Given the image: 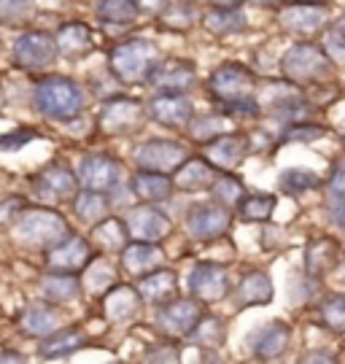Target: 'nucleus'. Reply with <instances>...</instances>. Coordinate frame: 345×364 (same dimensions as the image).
Listing matches in <instances>:
<instances>
[{"label":"nucleus","instance_id":"obj_40","mask_svg":"<svg viewBox=\"0 0 345 364\" xmlns=\"http://www.w3.org/2000/svg\"><path fill=\"white\" fill-rule=\"evenodd\" d=\"M319 324L332 335H345V291H337V294L321 299Z\"/></svg>","mask_w":345,"mask_h":364},{"label":"nucleus","instance_id":"obj_43","mask_svg":"<svg viewBox=\"0 0 345 364\" xmlns=\"http://www.w3.org/2000/svg\"><path fill=\"white\" fill-rule=\"evenodd\" d=\"M324 135H327V127L313 124L310 119H305V122H292V124H286L281 132V138H278V144H310V141H319Z\"/></svg>","mask_w":345,"mask_h":364},{"label":"nucleus","instance_id":"obj_41","mask_svg":"<svg viewBox=\"0 0 345 364\" xmlns=\"http://www.w3.org/2000/svg\"><path fill=\"white\" fill-rule=\"evenodd\" d=\"M36 16V0H0V25L25 27Z\"/></svg>","mask_w":345,"mask_h":364},{"label":"nucleus","instance_id":"obj_54","mask_svg":"<svg viewBox=\"0 0 345 364\" xmlns=\"http://www.w3.org/2000/svg\"><path fill=\"white\" fill-rule=\"evenodd\" d=\"M27 356L25 353H16V351H3L0 353V362H25Z\"/></svg>","mask_w":345,"mask_h":364},{"label":"nucleus","instance_id":"obj_42","mask_svg":"<svg viewBox=\"0 0 345 364\" xmlns=\"http://www.w3.org/2000/svg\"><path fill=\"white\" fill-rule=\"evenodd\" d=\"M192 340H197L205 348H221L224 340H227V326H224V321H221L218 316L205 313L203 321H200L197 329L192 332Z\"/></svg>","mask_w":345,"mask_h":364},{"label":"nucleus","instance_id":"obj_22","mask_svg":"<svg viewBox=\"0 0 345 364\" xmlns=\"http://www.w3.org/2000/svg\"><path fill=\"white\" fill-rule=\"evenodd\" d=\"M57 38V49H60V57L65 60H84L95 52V30H92L87 22L81 19H73V22H63L54 33Z\"/></svg>","mask_w":345,"mask_h":364},{"label":"nucleus","instance_id":"obj_55","mask_svg":"<svg viewBox=\"0 0 345 364\" xmlns=\"http://www.w3.org/2000/svg\"><path fill=\"white\" fill-rule=\"evenodd\" d=\"M245 0H208V6H243Z\"/></svg>","mask_w":345,"mask_h":364},{"label":"nucleus","instance_id":"obj_51","mask_svg":"<svg viewBox=\"0 0 345 364\" xmlns=\"http://www.w3.org/2000/svg\"><path fill=\"white\" fill-rule=\"evenodd\" d=\"M327 213H329V221H332V224H337V227H345V203L327 205Z\"/></svg>","mask_w":345,"mask_h":364},{"label":"nucleus","instance_id":"obj_21","mask_svg":"<svg viewBox=\"0 0 345 364\" xmlns=\"http://www.w3.org/2000/svg\"><path fill=\"white\" fill-rule=\"evenodd\" d=\"M197 65L192 60H181V57H170L162 60V65L156 68L152 76V84L156 92H176V95H186L189 90L197 87Z\"/></svg>","mask_w":345,"mask_h":364},{"label":"nucleus","instance_id":"obj_50","mask_svg":"<svg viewBox=\"0 0 345 364\" xmlns=\"http://www.w3.org/2000/svg\"><path fill=\"white\" fill-rule=\"evenodd\" d=\"M27 208V203L19 195H9L0 200V224H14L16 216Z\"/></svg>","mask_w":345,"mask_h":364},{"label":"nucleus","instance_id":"obj_20","mask_svg":"<svg viewBox=\"0 0 345 364\" xmlns=\"http://www.w3.org/2000/svg\"><path fill=\"white\" fill-rule=\"evenodd\" d=\"M143 297L138 287H129V284H116L102 294V316L111 321V324H129L135 321L143 311Z\"/></svg>","mask_w":345,"mask_h":364},{"label":"nucleus","instance_id":"obj_18","mask_svg":"<svg viewBox=\"0 0 345 364\" xmlns=\"http://www.w3.org/2000/svg\"><path fill=\"white\" fill-rule=\"evenodd\" d=\"M76 173L84 189L111 192L122 181L124 168H122V159H116L111 154H84L81 162H78Z\"/></svg>","mask_w":345,"mask_h":364},{"label":"nucleus","instance_id":"obj_35","mask_svg":"<svg viewBox=\"0 0 345 364\" xmlns=\"http://www.w3.org/2000/svg\"><path fill=\"white\" fill-rule=\"evenodd\" d=\"M203 19V11L194 6L192 0H167L165 6L156 11V22L165 30H179L186 33Z\"/></svg>","mask_w":345,"mask_h":364},{"label":"nucleus","instance_id":"obj_11","mask_svg":"<svg viewBox=\"0 0 345 364\" xmlns=\"http://www.w3.org/2000/svg\"><path fill=\"white\" fill-rule=\"evenodd\" d=\"M186 284H189V294L205 305H216L232 294L230 267L224 262H197L186 278Z\"/></svg>","mask_w":345,"mask_h":364},{"label":"nucleus","instance_id":"obj_57","mask_svg":"<svg viewBox=\"0 0 345 364\" xmlns=\"http://www.w3.org/2000/svg\"><path fill=\"white\" fill-rule=\"evenodd\" d=\"M297 3H324V6H329V0H297Z\"/></svg>","mask_w":345,"mask_h":364},{"label":"nucleus","instance_id":"obj_49","mask_svg":"<svg viewBox=\"0 0 345 364\" xmlns=\"http://www.w3.org/2000/svg\"><path fill=\"white\" fill-rule=\"evenodd\" d=\"M92 264H95V262H92ZM92 264H90V284H92V291H95V294H100V297H102V294H105V291H108L111 287H116L119 281H116V273L111 270V267H105V264H100V273H97V270H95Z\"/></svg>","mask_w":345,"mask_h":364},{"label":"nucleus","instance_id":"obj_56","mask_svg":"<svg viewBox=\"0 0 345 364\" xmlns=\"http://www.w3.org/2000/svg\"><path fill=\"white\" fill-rule=\"evenodd\" d=\"M337 135H340V141L345 144V119L340 122V124H337Z\"/></svg>","mask_w":345,"mask_h":364},{"label":"nucleus","instance_id":"obj_45","mask_svg":"<svg viewBox=\"0 0 345 364\" xmlns=\"http://www.w3.org/2000/svg\"><path fill=\"white\" fill-rule=\"evenodd\" d=\"M324 189H327V205L345 203V156L332 165L329 178L324 181Z\"/></svg>","mask_w":345,"mask_h":364},{"label":"nucleus","instance_id":"obj_6","mask_svg":"<svg viewBox=\"0 0 345 364\" xmlns=\"http://www.w3.org/2000/svg\"><path fill=\"white\" fill-rule=\"evenodd\" d=\"M146 119H149V111L141 100L114 95L100 105L95 127L105 138H127V135H138L146 127Z\"/></svg>","mask_w":345,"mask_h":364},{"label":"nucleus","instance_id":"obj_13","mask_svg":"<svg viewBox=\"0 0 345 364\" xmlns=\"http://www.w3.org/2000/svg\"><path fill=\"white\" fill-rule=\"evenodd\" d=\"M327 22H329V6H324V3H297V0H292L289 6H283L281 16H278V25H281L283 33L297 36L302 41L316 38L319 33H324Z\"/></svg>","mask_w":345,"mask_h":364},{"label":"nucleus","instance_id":"obj_7","mask_svg":"<svg viewBox=\"0 0 345 364\" xmlns=\"http://www.w3.org/2000/svg\"><path fill=\"white\" fill-rule=\"evenodd\" d=\"M208 97L221 108L232 103H240L254 97L256 92V73L243 63H221V65L208 76Z\"/></svg>","mask_w":345,"mask_h":364},{"label":"nucleus","instance_id":"obj_52","mask_svg":"<svg viewBox=\"0 0 345 364\" xmlns=\"http://www.w3.org/2000/svg\"><path fill=\"white\" fill-rule=\"evenodd\" d=\"M299 362H337V356H334V353H324V351H310V353H302V356H299Z\"/></svg>","mask_w":345,"mask_h":364},{"label":"nucleus","instance_id":"obj_27","mask_svg":"<svg viewBox=\"0 0 345 364\" xmlns=\"http://www.w3.org/2000/svg\"><path fill=\"white\" fill-rule=\"evenodd\" d=\"M63 326V313H60V305H51V302H38V305H30L22 318H19V329L25 338H36L43 340L49 338L51 332H57Z\"/></svg>","mask_w":345,"mask_h":364},{"label":"nucleus","instance_id":"obj_3","mask_svg":"<svg viewBox=\"0 0 345 364\" xmlns=\"http://www.w3.org/2000/svg\"><path fill=\"white\" fill-rule=\"evenodd\" d=\"M162 60L165 57L152 41L127 38L114 43V49L108 52V70L119 84L135 87V84H149L156 68L162 65Z\"/></svg>","mask_w":345,"mask_h":364},{"label":"nucleus","instance_id":"obj_2","mask_svg":"<svg viewBox=\"0 0 345 364\" xmlns=\"http://www.w3.org/2000/svg\"><path fill=\"white\" fill-rule=\"evenodd\" d=\"M70 235V224L54 205H27L11 224V237L30 251H49Z\"/></svg>","mask_w":345,"mask_h":364},{"label":"nucleus","instance_id":"obj_26","mask_svg":"<svg viewBox=\"0 0 345 364\" xmlns=\"http://www.w3.org/2000/svg\"><path fill=\"white\" fill-rule=\"evenodd\" d=\"M221 176V170L213 168L203 154L189 156L176 173H173V181L176 189L181 192H205V189H213L216 178Z\"/></svg>","mask_w":345,"mask_h":364},{"label":"nucleus","instance_id":"obj_19","mask_svg":"<svg viewBox=\"0 0 345 364\" xmlns=\"http://www.w3.org/2000/svg\"><path fill=\"white\" fill-rule=\"evenodd\" d=\"M132 240H149V243H162L167 235L173 232V219L154 203H141L124 216Z\"/></svg>","mask_w":345,"mask_h":364},{"label":"nucleus","instance_id":"obj_60","mask_svg":"<svg viewBox=\"0 0 345 364\" xmlns=\"http://www.w3.org/2000/svg\"><path fill=\"white\" fill-rule=\"evenodd\" d=\"M343 3H345V0H343Z\"/></svg>","mask_w":345,"mask_h":364},{"label":"nucleus","instance_id":"obj_15","mask_svg":"<svg viewBox=\"0 0 345 364\" xmlns=\"http://www.w3.org/2000/svg\"><path fill=\"white\" fill-rule=\"evenodd\" d=\"M95 262V243L81 235H68L57 246L46 251V267L57 273H87Z\"/></svg>","mask_w":345,"mask_h":364},{"label":"nucleus","instance_id":"obj_34","mask_svg":"<svg viewBox=\"0 0 345 364\" xmlns=\"http://www.w3.org/2000/svg\"><path fill=\"white\" fill-rule=\"evenodd\" d=\"M129 240L132 235L127 230V221L119 216H105L92 227V243L102 254H122Z\"/></svg>","mask_w":345,"mask_h":364},{"label":"nucleus","instance_id":"obj_58","mask_svg":"<svg viewBox=\"0 0 345 364\" xmlns=\"http://www.w3.org/2000/svg\"><path fill=\"white\" fill-rule=\"evenodd\" d=\"M334 25H337V27H340V30H343V33H345V16H340V19L334 22Z\"/></svg>","mask_w":345,"mask_h":364},{"label":"nucleus","instance_id":"obj_38","mask_svg":"<svg viewBox=\"0 0 345 364\" xmlns=\"http://www.w3.org/2000/svg\"><path fill=\"white\" fill-rule=\"evenodd\" d=\"M321 186H324V178H321L316 170L302 168V165L281 170V176H278V189L289 197L310 195V192H316Z\"/></svg>","mask_w":345,"mask_h":364},{"label":"nucleus","instance_id":"obj_37","mask_svg":"<svg viewBox=\"0 0 345 364\" xmlns=\"http://www.w3.org/2000/svg\"><path fill=\"white\" fill-rule=\"evenodd\" d=\"M73 213H76L78 221L84 224H97L102 221L108 213H111V200L105 192H97V189H78V195L73 197Z\"/></svg>","mask_w":345,"mask_h":364},{"label":"nucleus","instance_id":"obj_8","mask_svg":"<svg viewBox=\"0 0 345 364\" xmlns=\"http://www.w3.org/2000/svg\"><path fill=\"white\" fill-rule=\"evenodd\" d=\"M30 189L41 205H63V203H73V197L81 189V181L70 165L49 162L30 178Z\"/></svg>","mask_w":345,"mask_h":364},{"label":"nucleus","instance_id":"obj_53","mask_svg":"<svg viewBox=\"0 0 345 364\" xmlns=\"http://www.w3.org/2000/svg\"><path fill=\"white\" fill-rule=\"evenodd\" d=\"M256 6H262V9H283V6H289L292 0H254Z\"/></svg>","mask_w":345,"mask_h":364},{"label":"nucleus","instance_id":"obj_17","mask_svg":"<svg viewBox=\"0 0 345 364\" xmlns=\"http://www.w3.org/2000/svg\"><path fill=\"white\" fill-rule=\"evenodd\" d=\"M248 154H251V138H248V132L238 130L224 132L203 146V156L221 173H232L235 168H240Z\"/></svg>","mask_w":345,"mask_h":364},{"label":"nucleus","instance_id":"obj_46","mask_svg":"<svg viewBox=\"0 0 345 364\" xmlns=\"http://www.w3.org/2000/svg\"><path fill=\"white\" fill-rule=\"evenodd\" d=\"M38 138V130H33V127H19V130H11V132H3L0 135V151H6V154H16L19 149H25L30 141H36Z\"/></svg>","mask_w":345,"mask_h":364},{"label":"nucleus","instance_id":"obj_5","mask_svg":"<svg viewBox=\"0 0 345 364\" xmlns=\"http://www.w3.org/2000/svg\"><path fill=\"white\" fill-rule=\"evenodd\" d=\"M57 60H60V49H57L54 33L49 30H25L16 36L11 46L14 68L22 73H30V76L49 73Z\"/></svg>","mask_w":345,"mask_h":364},{"label":"nucleus","instance_id":"obj_29","mask_svg":"<svg viewBox=\"0 0 345 364\" xmlns=\"http://www.w3.org/2000/svg\"><path fill=\"white\" fill-rule=\"evenodd\" d=\"M41 297L51 302V305H73L81 299L84 294V284L78 273H57V270H49V273L41 278Z\"/></svg>","mask_w":345,"mask_h":364},{"label":"nucleus","instance_id":"obj_24","mask_svg":"<svg viewBox=\"0 0 345 364\" xmlns=\"http://www.w3.org/2000/svg\"><path fill=\"white\" fill-rule=\"evenodd\" d=\"M122 267L129 275L141 278L149 275L159 267H165V251L159 248V243H149V240H129L124 251H122Z\"/></svg>","mask_w":345,"mask_h":364},{"label":"nucleus","instance_id":"obj_16","mask_svg":"<svg viewBox=\"0 0 345 364\" xmlns=\"http://www.w3.org/2000/svg\"><path fill=\"white\" fill-rule=\"evenodd\" d=\"M146 111H149V119L165 130H186L192 119L197 117L192 100L176 92H156L146 103Z\"/></svg>","mask_w":345,"mask_h":364},{"label":"nucleus","instance_id":"obj_1","mask_svg":"<svg viewBox=\"0 0 345 364\" xmlns=\"http://www.w3.org/2000/svg\"><path fill=\"white\" fill-rule=\"evenodd\" d=\"M33 105L51 122H73L87 108V92L76 78L43 73L33 84Z\"/></svg>","mask_w":345,"mask_h":364},{"label":"nucleus","instance_id":"obj_48","mask_svg":"<svg viewBox=\"0 0 345 364\" xmlns=\"http://www.w3.org/2000/svg\"><path fill=\"white\" fill-rule=\"evenodd\" d=\"M324 49L332 57L334 65H345V33L337 25H332L324 36Z\"/></svg>","mask_w":345,"mask_h":364},{"label":"nucleus","instance_id":"obj_39","mask_svg":"<svg viewBox=\"0 0 345 364\" xmlns=\"http://www.w3.org/2000/svg\"><path fill=\"white\" fill-rule=\"evenodd\" d=\"M232 130V119L224 114V111H216V114H205V117H194L192 124L186 127V132L192 135V141H197L200 146L211 144L213 138L224 135V132Z\"/></svg>","mask_w":345,"mask_h":364},{"label":"nucleus","instance_id":"obj_31","mask_svg":"<svg viewBox=\"0 0 345 364\" xmlns=\"http://www.w3.org/2000/svg\"><path fill=\"white\" fill-rule=\"evenodd\" d=\"M272 297H275V287H272L270 273L265 270H248L235 287L238 308H262V305H270Z\"/></svg>","mask_w":345,"mask_h":364},{"label":"nucleus","instance_id":"obj_36","mask_svg":"<svg viewBox=\"0 0 345 364\" xmlns=\"http://www.w3.org/2000/svg\"><path fill=\"white\" fill-rule=\"evenodd\" d=\"M278 208V197L270 192H245L240 203L235 205L238 219L245 224H265L272 219V213Z\"/></svg>","mask_w":345,"mask_h":364},{"label":"nucleus","instance_id":"obj_12","mask_svg":"<svg viewBox=\"0 0 345 364\" xmlns=\"http://www.w3.org/2000/svg\"><path fill=\"white\" fill-rule=\"evenodd\" d=\"M292 326L281 321V318H272L265 324L254 326L248 335H245V351L251 353V359L256 362H275L286 356L289 346H292Z\"/></svg>","mask_w":345,"mask_h":364},{"label":"nucleus","instance_id":"obj_33","mask_svg":"<svg viewBox=\"0 0 345 364\" xmlns=\"http://www.w3.org/2000/svg\"><path fill=\"white\" fill-rule=\"evenodd\" d=\"M141 11V0H95L97 22L108 30H129L138 22Z\"/></svg>","mask_w":345,"mask_h":364},{"label":"nucleus","instance_id":"obj_44","mask_svg":"<svg viewBox=\"0 0 345 364\" xmlns=\"http://www.w3.org/2000/svg\"><path fill=\"white\" fill-rule=\"evenodd\" d=\"M211 192H213V197H216L218 203H224V205H230V208L235 210V205L240 203V197L245 195V186L238 176H232V173H221Z\"/></svg>","mask_w":345,"mask_h":364},{"label":"nucleus","instance_id":"obj_25","mask_svg":"<svg viewBox=\"0 0 345 364\" xmlns=\"http://www.w3.org/2000/svg\"><path fill=\"white\" fill-rule=\"evenodd\" d=\"M135 287H138L146 305L162 308L170 299L179 297V275H176V270H170V267H159V270H154L149 275H141Z\"/></svg>","mask_w":345,"mask_h":364},{"label":"nucleus","instance_id":"obj_32","mask_svg":"<svg viewBox=\"0 0 345 364\" xmlns=\"http://www.w3.org/2000/svg\"><path fill=\"white\" fill-rule=\"evenodd\" d=\"M200 25L208 33H213L216 38H230V36H238L248 27V16L240 6H208V11H203Z\"/></svg>","mask_w":345,"mask_h":364},{"label":"nucleus","instance_id":"obj_30","mask_svg":"<svg viewBox=\"0 0 345 364\" xmlns=\"http://www.w3.org/2000/svg\"><path fill=\"white\" fill-rule=\"evenodd\" d=\"M90 346V335L84 332V326H60L57 332H51L49 338L41 340V359H65L70 353L81 351Z\"/></svg>","mask_w":345,"mask_h":364},{"label":"nucleus","instance_id":"obj_4","mask_svg":"<svg viewBox=\"0 0 345 364\" xmlns=\"http://www.w3.org/2000/svg\"><path fill=\"white\" fill-rule=\"evenodd\" d=\"M281 73L297 87H316L334 76V63L324 46L313 41H299L281 57Z\"/></svg>","mask_w":345,"mask_h":364},{"label":"nucleus","instance_id":"obj_10","mask_svg":"<svg viewBox=\"0 0 345 364\" xmlns=\"http://www.w3.org/2000/svg\"><path fill=\"white\" fill-rule=\"evenodd\" d=\"M205 313H208L205 302H200L197 297H176L162 308H156V329L173 340L192 338Z\"/></svg>","mask_w":345,"mask_h":364},{"label":"nucleus","instance_id":"obj_47","mask_svg":"<svg viewBox=\"0 0 345 364\" xmlns=\"http://www.w3.org/2000/svg\"><path fill=\"white\" fill-rule=\"evenodd\" d=\"M141 359H143V362H179L181 353H179L176 340L167 338V340H162V343H154V346H149V348L143 351Z\"/></svg>","mask_w":345,"mask_h":364},{"label":"nucleus","instance_id":"obj_59","mask_svg":"<svg viewBox=\"0 0 345 364\" xmlns=\"http://www.w3.org/2000/svg\"><path fill=\"white\" fill-rule=\"evenodd\" d=\"M0 103H3V78H0Z\"/></svg>","mask_w":345,"mask_h":364},{"label":"nucleus","instance_id":"obj_28","mask_svg":"<svg viewBox=\"0 0 345 364\" xmlns=\"http://www.w3.org/2000/svg\"><path fill=\"white\" fill-rule=\"evenodd\" d=\"M132 192L141 203H154V205H162L167 203L173 192H176V181L170 173H156V170H143L138 168V173L132 176Z\"/></svg>","mask_w":345,"mask_h":364},{"label":"nucleus","instance_id":"obj_23","mask_svg":"<svg viewBox=\"0 0 345 364\" xmlns=\"http://www.w3.org/2000/svg\"><path fill=\"white\" fill-rule=\"evenodd\" d=\"M340 251H343L340 243L329 235L310 237L305 246V254H302L307 278H324V275L332 273L337 267V259H340Z\"/></svg>","mask_w":345,"mask_h":364},{"label":"nucleus","instance_id":"obj_9","mask_svg":"<svg viewBox=\"0 0 345 364\" xmlns=\"http://www.w3.org/2000/svg\"><path fill=\"white\" fill-rule=\"evenodd\" d=\"M186 232L197 243H216L232 227V208L218 200H200L186 208Z\"/></svg>","mask_w":345,"mask_h":364},{"label":"nucleus","instance_id":"obj_14","mask_svg":"<svg viewBox=\"0 0 345 364\" xmlns=\"http://www.w3.org/2000/svg\"><path fill=\"white\" fill-rule=\"evenodd\" d=\"M135 165L143 170H156V173H176V170L189 159L186 146L170 138H149L135 149Z\"/></svg>","mask_w":345,"mask_h":364}]
</instances>
